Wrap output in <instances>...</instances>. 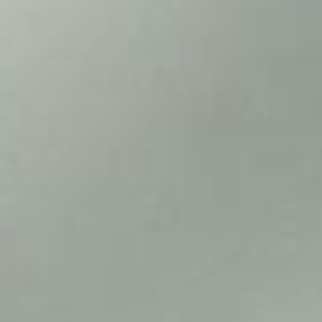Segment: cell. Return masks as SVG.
Segmentation results:
<instances>
[{
  "label": "cell",
  "instance_id": "obj_1",
  "mask_svg": "<svg viewBox=\"0 0 322 322\" xmlns=\"http://www.w3.org/2000/svg\"><path fill=\"white\" fill-rule=\"evenodd\" d=\"M305 225H309V218H305ZM305 225H302V236H305ZM298 246H302V239H298ZM295 256H298V249H295ZM291 263H295V260H291ZM288 274H291V270H288ZM284 284H288V281H284ZM281 295H284V291H281ZM277 305H281V298H277ZM274 316H277V309H274Z\"/></svg>",
  "mask_w": 322,
  "mask_h": 322
}]
</instances>
